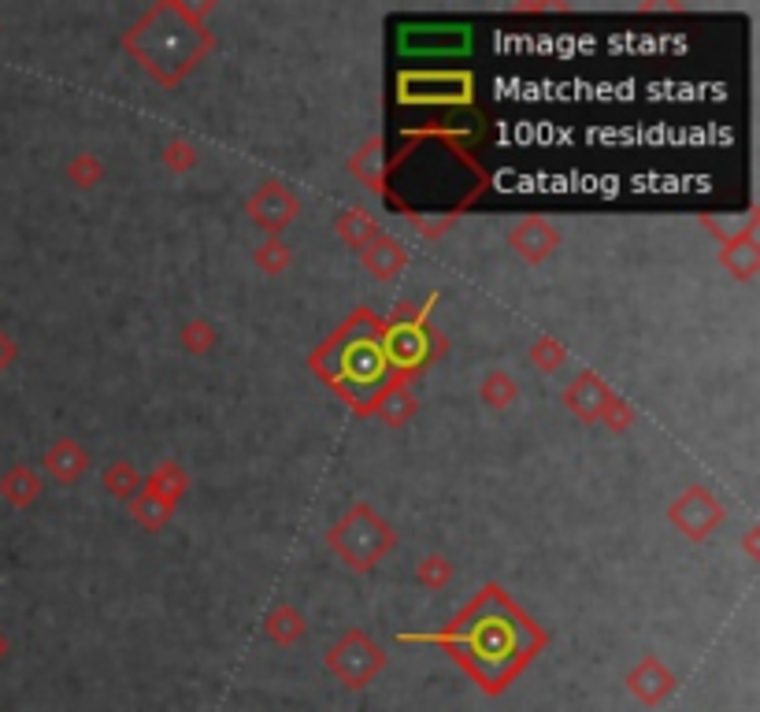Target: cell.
Here are the masks:
<instances>
[{"instance_id":"cell-1","label":"cell","mask_w":760,"mask_h":712,"mask_svg":"<svg viewBox=\"0 0 760 712\" xmlns=\"http://www.w3.org/2000/svg\"><path fill=\"white\" fill-rule=\"evenodd\" d=\"M379 668H382V653L371 650V645L360 639H353L349 645L331 653V672L345 683V687H364Z\"/></svg>"},{"instance_id":"cell-2","label":"cell","mask_w":760,"mask_h":712,"mask_svg":"<svg viewBox=\"0 0 760 712\" xmlns=\"http://www.w3.org/2000/svg\"><path fill=\"white\" fill-rule=\"evenodd\" d=\"M672 687H675L672 676L656 661H645L631 676V690L645 701V705H661V701L672 695Z\"/></svg>"},{"instance_id":"cell-3","label":"cell","mask_w":760,"mask_h":712,"mask_svg":"<svg viewBox=\"0 0 760 712\" xmlns=\"http://www.w3.org/2000/svg\"><path fill=\"white\" fill-rule=\"evenodd\" d=\"M4 360H8V342L0 339V364H4Z\"/></svg>"},{"instance_id":"cell-4","label":"cell","mask_w":760,"mask_h":712,"mask_svg":"<svg viewBox=\"0 0 760 712\" xmlns=\"http://www.w3.org/2000/svg\"><path fill=\"white\" fill-rule=\"evenodd\" d=\"M4 653H8V642H4V639H0V657H4Z\"/></svg>"}]
</instances>
